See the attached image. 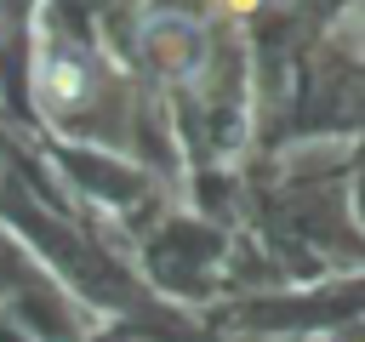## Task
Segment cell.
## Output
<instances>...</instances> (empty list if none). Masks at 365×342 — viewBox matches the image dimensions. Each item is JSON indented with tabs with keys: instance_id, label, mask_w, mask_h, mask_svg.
Returning a JSON list of instances; mask_svg holds the SVG:
<instances>
[{
	"instance_id": "6da1fadb",
	"label": "cell",
	"mask_w": 365,
	"mask_h": 342,
	"mask_svg": "<svg viewBox=\"0 0 365 342\" xmlns=\"http://www.w3.org/2000/svg\"><path fill=\"white\" fill-rule=\"evenodd\" d=\"M143 46H148V57L171 74V80H200V68H205V28H194V23H182V17H148V28H143Z\"/></svg>"
},
{
	"instance_id": "7a4b0ae2",
	"label": "cell",
	"mask_w": 365,
	"mask_h": 342,
	"mask_svg": "<svg viewBox=\"0 0 365 342\" xmlns=\"http://www.w3.org/2000/svg\"><path fill=\"white\" fill-rule=\"evenodd\" d=\"M80 97H86V68H80V57L46 46V34L34 28V103H40V114H68Z\"/></svg>"
},
{
	"instance_id": "3957f363",
	"label": "cell",
	"mask_w": 365,
	"mask_h": 342,
	"mask_svg": "<svg viewBox=\"0 0 365 342\" xmlns=\"http://www.w3.org/2000/svg\"><path fill=\"white\" fill-rule=\"evenodd\" d=\"M228 11H257V0H222Z\"/></svg>"
}]
</instances>
